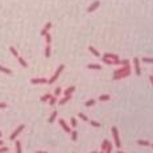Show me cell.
I'll return each mask as SVG.
<instances>
[{
    "label": "cell",
    "mask_w": 153,
    "mask_h": 153,
    "mask_svg": "<svg viewBox=\"0 0 153 153\" xmlns=\"http://www.w3.org/2000/svg\"><path fill=\"white\" fill-rule=\"evenodd\" d=\"M131 74V65L129 66H120V69L114 71V79L115 81H119V79L127 78Z\"/></svg>",
    "instance_id": "obj_1"
},
{
    "label": "cell",
    "mask_w": 153,
    "mask_h": 153,
    "mask_svg": "<svg viewBox=\"0 0 153 153\" xmlns=\"http://www.w3.org/2000/svg\"><path fill=\"white\" fill-rule=\"evenodd\" d=\"M111 132H112V136H114V141H115V145L117 148H121V141H120V135H119V131H117L116 127H112L111 128Z\"/></svg>",
    "instance_id": "obj_2"
},
{
    "label": "cell",
    "mask_w": 153,
    "mask_h": 153,
    "mask_svg": "<svg viewBox=\"0 0 153 153\" xmlns=\"http://www.w3.org/2000/svg\"><path fill=\"white\" fill-rule=\"evenodd\" d=\"M63 69H65V65H59L58 69H57L56 73H54V75H53L50 79H48V85H52V83H54L57 79H58V76L61 75V73L63 71Z\"/></svg>",
    "instance_id": "obj_3"
},
{
    "label": "cell",
    "mask_w": 153,
    "mask_h": 153,
    "mask_svg": "<svg viewBox=\"0 0 153 153\" xmlns=\"http://www.w3.org/2000/svg\"><path fill=\"white\" fill-rule=\"evenodd\" d=\"M24 128H25V125H24V124H20V125H19V127L12 132V133H11L9 140H16V137H17L19 135H20V133H21L22 131H24Z\"/></svg>",
    "instance_id": "obj_4"
},
{
    "label": "cell",
    "mask_w": 153,
    "mask_h": 153,
    "mask_svg": "<svg viewBox=\"0 0 153 153\" xmlns=\"http://www.w3.org/2000/svg\"><path fill=\"white\" fill-rule=\"evenodd\" d=\"M133 65H135V71H136V75H141V69H140V59L135 57L133 58Z\"/></svg>",
    "instance_id": "obj_5"
},
{
    "label": "cell",
    "mask_w": 153,
    "mask_h": 153,
    "mask_svg": "<svg viewBox=\"0 0 153 153\" xmlns=\"http://www.w3.org/2000/svg\"><path fill=\"white\" fill-rule=\"evenodd\" d=\"M58 123H59V125L62 127V129H63V131L66 132V133H70V132H71V128L69 127L67 123H66V121H65L63 119H59V120H58Z\"/></svg>",
    "instance_id": "obj_6"
},
{
    "label": "cell",
    "mask_w": 153,
    "mask_h": 153,
    "mask_svg": "<svg viewBox=\"0 0 153 153\" xmlns=\"http://www.w3.org/2000/svg\"><path fill=\"white\" fill-rule=\"evenodd\" d=\"M30 83H33V85H44V83H48V79L46 78H33V79H30Z\"/></svg>",
    "instance_id": "obj_7"
},
{
    "label": "cell",
    "mask_w": 153,
    "mask_h": 153,
    "mask_svg": "<svg viewBox=\"0 0 153 153\" xmlns=\"http://www.w3.org/2000/svg\"><path fill=\"white\" fill-rule=\"evenodd\" d=\"M99 5H100V1H99V0H95V1L93 3V4H91L90 7H89V8H87V12H94V11L95 9H96V8H99Z\"/></svg>",
    "instance_id": "obj_8"
},
{
    "label": "cell",
    "mask_w": 153,
    "mask_h": 153,
    "mask_svg": "<svg viewBox=\"0 0 153 153\" xmlns=\"http://www.w3.org/2000/svg\"><path fill=\"white\" fill-rule=\"evenodd\" d=\"M70 100H71V95H65V96L58 102V104H59V106H63V104H66V103L70 102Z\"/></svg>",
    "instance_id": "obj_9"
},
{
    "label": "cell",
    "mask_w": 153,
    "mask_h": 153,
    "mask_svg": "<svg viewBox=\"0 0 153 153\" xmlns=\"http://www.w3.org/2000/svg\"><path fill=\"white\" fill-rule=\"evenodd\" d=\"M103 57H106V58H110V59H119V56L117 54H114V53H106Z\"/></svg>",
    "instance_id": "obj_10"
},
{
    "label": "cell",
    "mask_w": 153,
    "mask_h": 153,
    "mask_svg": "<svg viewBox=\"0 0 153 153\" xmlns=\"http://www.w3.org/2000/svg\"><path fill=\"white\" fill-rule=\"evenodd\" d=\"M89 52H91V54L95 56V57H100V53H99V52H98V50H96V49H95L94 46H91V45L89 46Z\"/></svg>",
    "instance_id": "obj_11"
},
{
    "label": "cell",
    "mask_w": 153,
    "mask_h": 153,
    "mask_svg": "<svg viewBox=\"0 0 153 153\" xmlns=\"http://www.w3.org/2000/svg\"><path fill=\"white\" fill-rule=\"evenodd\" d=\"M57 115H58V112H57V111H53V112H52V115H50V117H49V119H48V121H49V123H54V120L57 119Z\"/></svg>",
    "instance_id": "obj_12"
},
{
    "label": "cell",
    "mask_w": 153,
    "mask_h": 153,
    "mask_svg": "<svg viewBox=\"0 0 153 153\" xmlns=\"http://www.w3.org/2000/svg\"><path fill=\"white\" fill-rule=\"evenodd\" d=\"M136 143H137V145H141V147H149L151 145V143L148 140H137Z\"/></svg>",
    "instance_id": "obj_13"
},
{
    "label": "cell",
    "mask_w": 153,
    "mask_h": 153,
    "mask_svg": "<svg viewBox=\"0 0 153 153\" xmlns=\"http://www.w3.org/2000/svg\"><path fill=\"white\" fill-rule=\"evenodd\" d=\"M74 91H75V86H70V87H67V89L65 90L63 94H65V95H71Z\"/></svg>",
    "instance_id": "obj_14"
},
{
    "label": "cell",
    "mask_w": 153,
    "mask_h": 153,
    "mask_svg": "<svg viewBox=\"0 0 153 153\" xmlns=\"http://www.w3.org/2000/svg\"><path fill=\"white\" fill-rule=\"evenodd\" d=\"M87 69H90V70H100L102 66L100 65H95V63H90L89 66H87Z\"/></svg>",
    "instance_id": "obj_15"
},
{
    "label": "cell",
    "mask_w": 153,
    "mask_h": 153,
    "mask_svg": "<svg viewBox=\"0 0 153 153\" xmlns=\"http://www.w3.org/2000/svg\"><path fill=\"white\" fill-rule=\"evenodd\" d=\"M0 71H1V73H4V74H7V75H11V74H12V71H11L8 67L1 66V65H0Z\"/></svg>",
    "instance_id": "obj_16"
},
{
    "label": "cell",
    "mask_w": 153,
    "mask_h": 153,
    "mask_svg": "<svg viewBox=\"0 0 153 153\" xmlns=\"http://www.w3.org/2000/svg\"><path fill=\"white\" fill-rule=\"evenodd\" d=\"M17 59H19V63H20L22 67H25V69L28 67V63H26V61H25L24 58H22V57H20V56H19V57H17Z\"/></svg>",
    "instance_id": "obj_17"
},
{
    "label": "cell",
    "mask_w": 153,
    "mask_h": 153,
    "mask_svg": "<svg viewBox=\"0 0 153 153\" xmlns=\"http://www.w3.org/2000/svg\"><path fill=\"white\" fill-rule=\"evenodd\" d=\"M110 99H111V96L108 94H103L99 96V102H107V100H110Z\"/></svg>",
    "instance_id": "obj_18"
},
{
    "label": "cell",
    "mask_w": 153,
    "mask_h": 153,
    "mask_svg": "<svg viewBox=\"0 0 153 153\" xmlns=\"http://www.w3.org/2000/svg\"><path fill=\"white\" fill-rule=\"evenodd\" d=\"M52 96H53L52 94H45V95H42V96H41L40 100L42 102V103H44V102H49V99H50Z\"/></svg>",
    "instance_id": "obj_19"
},
{
    "label": "cell",
    "mask_w": 153,
    "mask_h": 153,
    "mask_svg": "<svg viewBox=\"0 0 153 153\" xmlns=\"http://www.w3.org/2000/svg\"><path fill=\"white\" fill-rule=\"evenodd\" d=\"M50 54H52V48H50V45H46V48H45V57L49 58Z\"/></svg>",
    "instance_id": "obj_20"
},
{
    "label": "cell",
    "mask_w": 153,
    "mask_h": 153,
    "mask_svg": "<svg viewBox=\"0 0 153 153\" xmlns=\"http://www.w3.org/2000/svg\"><path fill=\"white\" fill-rule=\"evenodd\" d=\"M44 37H45V40H46V45H50L52 44V36H50V33L48 32Z\"/></svg>",
    "instance_id": "obj_21"
},
{
    "label": "cell",
    "mask_w": 153,
    "mask_h": 153,
    "mask_svg": "<svg viewBox=\"0 0 153 153\" xmlns=\"http://www.w3.org/2000/svg\"><path fill=\"white\" fill-rule=\"evenodd\" d=\"M78 117H79L81 120H83V121H89V117H87L83 112H79V114H78Z\"/></svg>",
    "instance_id": "obj_22"
},
{
    "label": "cell",
    "mask_w": 153,
    "mask_h": 153,
    "mask_svg": "<svg viewBox=\"0 0 153 153\" xmlns=\"http://www.w3.org/2000/svg\"><path fill=\"white\" fill-rule=\"evenodd\" d=\"M94 104H95V99H90V100L85 102V106L86 107H93Z\"/></svg>",
    "instance_id": "obj_23"
},
{
    "label": "cell",
    "mask_w": 153,
    "mask_h": 153,
    "mask_svg": "<svg viewBox=\"0 0 153 153\" xmlns=\"http://www.w3.org/2000/svg\"><path fill=\"white\" fill-rule=\"evenodd\" d=\"M70 125H71L73 128H75L76 125H78V121H76L75 117H71V119H70Z\"/></svg>",
    "instance_id": "obj_24"
},
{
    "label": "cell",
    "mask_w": 153,
    "mask_h": 153,
    "mask_svg": "<svg viewBox=\"0 0 153 153\" xmlns=\"http://www.w3.org/2000/svg\"><path fill=\"white\" fill-rule=\"evenodd\" d=\"M71 133V140L73 141H76V140H78V132H76V131H73V132H70Z\"/></svg>",
    "instance_id": "obj_25"
},
{
    "label": "cell",
    "mask_w": 153,
    "mask_h": 153,
    "mask_svg": "<svg viewBox=\"0 0 153 153\" xmlns=\"http://www.w3.org/2000/svg\"><path fill=\"white\" fill-rule=\"evenodd\" d=\"M16 153H22V151H21V143H20V141H16Z\"/></svg>",
    "instance_id": "obj_26"
},
{
    "label": "cell",
    "mask_w": 153,
    "mask_h": 153,
    "mask_svg": "<svg viewBox=\"0 0 153 153\" xmlns=\"http://www.w3.org/2000/svg\"><path fill=\"white\" fill-rule=\"evenodd\" d=\"M103 62L106 65H114V59H110V58H106V57H103Z\"/></svg>",
    "instance_id": "obj_27"
},
{
    "label": "cell",
    "mask_w": 153,
    "mask_h": 153,
    "mask_svg": "<svg viewBox=\"0 0 153 153\" xmlns=\"http://www.w3.org/2000/svg\"><path fill=\"white\" fill-rule=\"evenodd\" d=\"M9 52H11V53H12V54H13L15 57H16V58H17V57H19V52H17V50H16V49H15L13 46H11V48H9Z\"/></svg>",
    "instance_id": "obj_28"
},
{
    "label": "cell",
    "mask_w": 153,
    "mask_h": 153,
    "mask_svg": "<svg viewBox=\"0 0 153 153\" xmlns=\"http://www.w3.org/2000/svg\"><path fill=\"white\" fill-rule=\"evenodd\" d=\"M56 103H57V96H52L50 99H49V104L50 106H54Z\"/></svg>",
    "instance_id": "obj_29"
},
{
    "label": "cell",
    "mask_w": 153,
    "mask_h": 153,
    "mask_svg": "<svg viewBox=\"0 0 153 153\" xmlns=\"http://www.w3.org/2000/svg\"><path fill=\"white\" fill-rule=\"evenodd\" d=\"M90 121V124L93 125V127H100V123H99V121H95V120H89Z\"/></svg>",
    "instance_id": "obj_30"
},
{
    "label": "cell",
    "mask_w": 153,
    "mask_h": 153,
    "mask_svg": "<svg viewBox=\"0 0 153 153\" xmlns=\"http://www.w3.org/2000/svg\"><path fill=\"white\" fill-rule=\"evenodd\" d=\"M143 62H145V63H153V58H149V57H144V58H143Z\"/></svg>",
    "instance_id": "obj_31"
},
{
    "label": "cell",
    "mask_w": 153,
    "mask_h": 153,
    "mask_svg": "<svg viewBox=\"0 0 153 153\" xmlns=\"http://www.w3.org/2000/svg\"><path fill=\"white\" fill-rule=\"evenodd\" d=\"M120 66H129V61H128V59L120 61Z\"/></svg>",
    "instance_id": "obj_32"
},
{
    "label": "cell",
    "mask_w": 153,
    "mask_h": 153,
    "mask_svg": "<svg viewBox=\"0 0 153 153\" xmlns=\"http://www.w3.org/2000/svg\"><path fill=\"white\" fill-rule=\"evenodd\" d=\"M107 144H108V140H103V143H102V151H106V148H107Z\"/></svg>",
    "instance_id": "obj_33"
},
{
    "label": "cell",
    "mask_w": 153,
    "mask_h": 153,
    "mask_svg": "<svg viewBox=\"0 0 153 153\" xmlns=\"http://www.w3.org/2000/svg\"><path fill=\"white\" fill-rule=\"evenodd\" d=\"M61 87H57V89L54 90V96H58V95H61Z\"/></svg>",
    "instance_id": "obj_34"
},
{
    "label": "cell",
    "mask_w": 153,
    "mask_h": 153,
    "mask_svg": "<svg viewBox=\"0 0 153 153\" xmlns=\"http://www.w3.org/2000/svg\"><path fill=\"white\" fill-rule=\"evenodd\" d=\"M7 152H8V148L1 145V148H0V153H7Z\"/></svg>",
    "instance_id": "obj_35"
},
{
    "label": "cell",
    "mask_w": 153,
    "mask_h": 153,
    "mask_svg": "<svg viewBox=\"0 0 153 153\" xmlns=\"http://www.w3.org/2000/svg\"><path fill=\"white\" fill-rule=\"evenodd\" d=\"M50 28H52V22H46V24H45V28H44V29H46L48 32H49V29H50Z\"/></svg>",
    "instance_id": "obj_36"
},
{
    "label": "cell",
    "mask_w": 153,
    "mask_h": 153,
    "mask_svg": "<svg viewBox=\"0 0 153 153\" xmlns=\"http://www.w3.org/2000/svg\"><path fill=\"white\" fill-rule=\"evenodd\" d=\"M46 33H48V30H46V29H42V30H41V36H42V37H44Z\"/></svg>",
    "instance_id": "obj_37"
},
{
    "label": "cell",
    "mask_w": 153,
    "mask_h": 153,
    "mask_svg": "<svg viewBox=\"0 0 153 153\" xmlns=\"http://www.w3.org/2000/svg\"><path fill=\"white\" fill-rule=\"evenodd\" d=\"M0 108H7V103H0Z\"/></svg>",
    "instance_id": "obj_38"
},
{
    "label": "cell",
    "mask_w": 153,
    "mask_h": 153,
    "mask_svg": "<svg viewBox=\"0 0 153 153\" xmlns=\"http://www.w3.org/2000/svg\"><path fill=\"white\" fill-rule=\"evenodd\" d=\"M149 81H151V83H152V86H153V75H149Z\"/></svg>",
    "instance_id": "obj_39"
},
{
    "label": "cell",
    "mask_w": 153,
    "mask_h": 153,
    "mask_svg": "<svg viewBox=\"0 0 153 153\" xmlns=\"http://www.w3.org/2000/svg\"><path fill=\"white\" fill-rule=\"evenodd\" d=\"M36 153H48V152H45V151H37Z\"/></svg>",
    "instance_id": "obj_40"
},
{
    "label": "cell",
    "mask_w": 153,
    "mask_h": 153,
    "mask_svg": "<svg viewBox=\"0 0 153 153\" xmlns=\"http://www.w3.org/2000/svg\"><path fill=\"white\" fill-rule=\"evenodd\" d=\"M1 145H4V143H3V140L0 139V147H1Z\"/></svg>",
    "instance_id": "obj_41"
},
{
    "label": "cell",
    "mask_w": 153,
    "mask_h": 153,
    "mask_svg": "<svg viewBox=\"0 0 153 153\" xmlns=\"http://www.w3.org/2000/svg\"><path fill=\"white\" fill-rule=\"evenodd\" d=\"M116 153H125V152H121V151H120V149H119V151H117Z\"/></svg>",
    "instance_id": "obj_42"
},
{
    "label": "cell",
    "mask_w": 153,
    "mask_h": 153,
    "mask_svg": "<svg viewBox=\"0 0 153 153\" xmlns=\"http://www.w3.org/2000/svg\"><path fill=\"white\" fill-rule=\"evenodd\" d=\"M149 147H152V149H153V143H152V144H151V145H149Z\"/></svg>",
    "instance_id": "obj_43"
},
{
    "label": "cell",
    "mask_w": 153,
    "mask_h": 153,
    "mask_svg": "<svg viewBox=\"0 0 153 153\" xmlns=\"http://www.w3.org/2000/svg\"><path fill=\"white\" fill-rule=\"evenodd\" d=\"M1 136H3V135H1V131H0V139H1Z\"/></svg>",
    "instance_id": "obj_44"
},
{
    "label": "cell",
    "mask_w": 153,
    "mask_h": 153,
    "mask_svg": "<svg viewBox=\"0 0 153 153\" xmlns=\"http://www.w3.org/2000/svg\"><path fill=\"white\" fill-rule=\"evenodd\" d=\"M91 153H98V152H96V151H94V152H91Z\"/></svg>",
    "instance_id": "obj_45"
},
{
    "label": "cell",
    "mask_w": 153,
    "mask_h": 153,
    "mask_svg": "<svg viewBox=\"0 0 153 153\" xmlns=\"http://www.w3.org/2000/svg\"><path fill=\"white\" fill-rule=\"evenodd\" d=\"M100 153H104V151H102V152H100Z\"/></svg>",
    "instance_id": "obj_46"
}]
</instances>
